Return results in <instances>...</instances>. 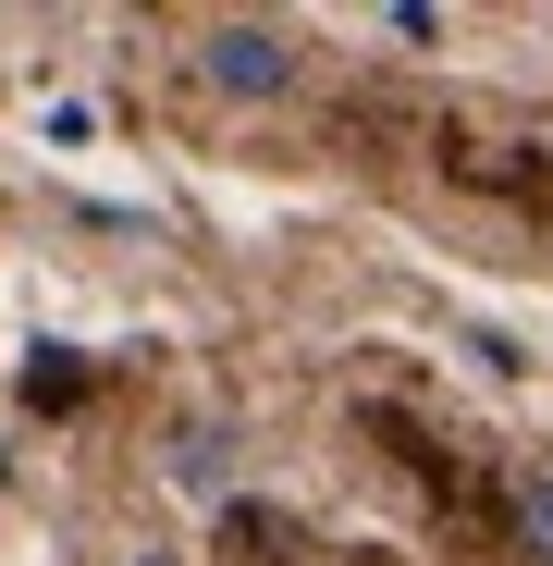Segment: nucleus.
Instances as JSON below:
<instances>
[{
    "mask_svg": "<svg viewBox=\"0 0 553 566\" xmlns=\"http://www.w3.org/2000/svg\"><path fill=\"white\" fill-rule=\"evenodd\" d=\"M517 542H529V566H553V481L517 493Z\"/></svg>",
    "mask_w": 553,
    "mask_h": 566,
    "instance_id": "2",
    "label": "nucleus"
},
{
    "mask_svg": "<svg viewBox=\"0 0 553 566\" xmlns=\"http://www.w3.org/2000/svg\"><path fill=\"white\" fill-rule=\"evenodd\" d=\"M198 86L210 99H234V112H284L296 86H308V50L284 38V25H246V13H222V25H198Z\"/></svg>",
    "mask_w": 553,
    "mask_h": 566,
    "instance_id": "1",
    "label": "nucleus"
}]
</instances>
